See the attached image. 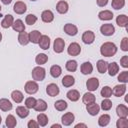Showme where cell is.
<instances>
[{
  "instance_id": "36",
  "label": "cell",
  "mask_w": 128,
  "mask_h": 128,
  "mask_svg": "<svg viewBox=\"0 0 128 128\" xmlns=\"http://www.w3.org/2000/svg\"><path fill=\"white\" fill-rule=\"evenodd\" d=\"M77 67H78V64H77V61L76 60H68L65 64V68L67 71L69 72H75L77 70Z\"/></svg>"
},
{
  "instance_id": "32",
  "label": "cell",
  "mask_w": 128,
  "mask_h": 128,
  "mask_svg": "<svg viewBox=\"0 0 128 128\" xmlns=\"http://www.w3.org/2000/svg\"><path fill=\"white\" fill-rule=\"evenodd\" d=\"M96 66H97V70H98V72H99V73H101V74H103V73L107 72L108 62H107V61H105V60H103V59H100V60H98V61H97Z\"/></svg>"
},
{
  "instance_id": "21",
  "label": "cell",
  "mask_w": 128,
  "mask_h": 128,
  "mask_svg": "<svg viewBox=\"0 0 128 128\" xmlns=\"http://www.w3.org/2000/svg\"><path fill=\"white\" fill-rule=\"evenodd\" d=\"M47 103H46V101L45 100H43V99H38L37 101H36V104H35V106H34V110L35 111H37V112H44V111H46L47 110Z\"/></svg>"
},
{
  "instance_id": "16",
  "label": "cell",
  "mask_w": 128,
  "mask_h": 128,
  "mask_svg": "<svg viewBox=\"0 0 128 128\" xmlns=\"http://www.w3.org/2000/svg\"><path fill=\"white\" fill-rule=\"evenodd\" d=\"M38 45L43 50H48L50 47V38L47 35H41L40 40L38 42Z\"/></svg>"
},
{
  "instance_id": "57",
  "label": "cell",
  "mask_w": 128,
  "mask_h": 128,
  "mask_svg": "<svg viewBox=\"0 0 128 128\" xmlns=\"http://www.w3.org/2000/svg\"><path fill=\"white\" fill-rule=\"evenodd\" d=\"M1 122H2V118H1V116H0V124H1Z\"/></svg>"
},
{
  "instance_id": "11",
  "label": "cell",
  "mask_w": 128,
  "mask_h": 128,
  "mask_svg": "<svg viewBox=\"0 0 128 128\" xmlns=\"http://www.w3.org/2000/svg\"><path fill=\"white\" fill-rule=\"evenodd\" d=\"M63 30H64V32H65L67 35H69V36H75V35H77V33H78V28H77V26L74 25V24H72V23H67V24H65L64 27H63Z\"/></svg>"
},
{
  "instance_id": "56",
  "label": "cell",
  "mask_w": 128,
  "mask_h": 128,
  "mask_svg": "<svg viewBox=\"0 0 128 128\" xmlns=\"http://www.w3.org/2000/svg\"><path fill=\"white\" fill-rule=\"evenodd\" d=\"M1 40H2V33L0 32V42H1Z\"/></svg>"
},
{
  "instance_id": "19",
  "label": "cell",
  "mask_w": 128,
  "mask_h": 128,
  "mask_svg": "<svg viewBox=\"0 0 128 128\" xmlns=\"http://www.w3.org/2000/svg\"><path fill=\"white\" fill-rule=\"evenodd\" d=\"M113 13L110 10H103L98 13V18L102 21H109L113 19Z\"/></svg>"
},
{
  "instance_id": "49",
  "label": "cell",
  "mask_w": 128,
  "mask_h": 128,
  "mask_svg": "<svg viewBox=\"0 0 128 128\" xmlns=\"http://www.w3.org/2000/svg\"><path fill=\"white\" fill-rule=\"evenodd\" d=\"M120 48L122 51L124 52H127L128 51V38L127 37H124L121 41V44H120Z\"/></svg>"
},
{
  "instance_id": "28",
  "label": "cell",
  "mask_w": 128,
  "mask_h": 128,
  "mask_svg": "<svg viewBox=\"0 0 128 128\" xmlns=\"http://www.w3.org/2000/svg\"><path fill=\"white\" fill-rule=\"evenodd\" d=\"M41 33L40 31L38 30H33L29 33V40L30 42H32L33 44H38L39 40H40V37H41Z\"/></svg>"
},
{
  "instance_id": "25",
  "label": "cell",
  "mask_w": 128,
  "mask_h": 128,
  "mask_svg": "<svg viewBox=\"0 0 128 128\" xmlns=\"http://www.w3.org/2000/svg\"><path fill=\"white\" fill-rule=\"evenodd\" d=\"M116 24H117L119 27L126 28L127 25H128V17H127L125 14L118 15L117 18H116Z\"/></svg>"
},
{
  "instance_id": "10",
  "label": "cell",
  "mask_w": 128,
  "mask_h": 128,
  "mask_svg": "<svg viewBox=\"0 0 128 128\" xmlns=\"http://www.w3.org/2000/svg\"><path fill=\"white\" fill-rule=\"evenodd\" d=\"M126 84L125 83H122V84H119V85H115L114 88L112 89V94L116 97H121L123 96L125 93H126Z\"/></svg>"
},
{
  "instance_id": "48",
  "label": "cell",
  "mask_w": 128,
  "mask_h": 128,
  "mask_svg": "<svg viewBox=\"0 0 128 128\" xmlns=\"http://www.w3.org/2000/svg\"><path fill=\"white\" fill-rule=\"evenodd\" d=\"M36 99L34 97H28L25 99V106L28 108V109H32L34 108L35 104H36Z\"/></svg>"
},
{
  "instance_id": "26",
  "label": "cell",
  "mask_w": 128,
  "mask_h": 128,
  "mask_svg": "<svg viewBox=\"0 0 128 128\" xmlns=\"http://www.w3.org/2000/svg\"><path fill=\"white\" fill-rule=\"evenodd\" d=\"M116 114L118 117H128V108L124 104H119L116 107Z\"/></svg>"
},
{
  "instance_id": "23",
  "label": "cell",
  "mask_w": 128,
  "mask_h": 128,
  "mask_svg": "<svg viewBox=\"0 0 128 128\" xmlns=\"http://www.w3.org/2000/svg\"><path fill=\"white\" fill-rule=\"evenodd\" d=\"M12 107H13V105L8 99H6V98L0 99V110L7 112V111H10L12 109Z\"/></svg>"
},
{
  "instance_id": "22",
  "label": "cell",
  "mask_w": 128,
  "mask_h": 128,
  "mask_svg": "<svg viewBox=\"0 0 128 128\" xmlns=\"http://www.w3.org/2000/svg\"><path fill=\"white\" fill-rule=\"evenodd\" d=\"M66 97H67L70 101L76 102V101H78L79 98H80V93H79V91L76 90V89H71V90H69V91L66 93Z\"/></svg>"
},
{
  "instance_id": "39",
  "label": "cell",
  "mask_w": 128,
  "mask_h": 128,
  "mask_svg": "<svg viewBox=\"0 0 128 128\" xmlns=\"http://www.w3.org/2000/svg\"><path fill=\"white\" fill-rule=\"evenodd\" d=\"M54 107L57 111H64L65 109H67L68 107V104L65 100H62V99H59L57 100L55 103H54Z\"/></svg>"
},
{
  "instance_id": "7",
  "label": "cell",
  "mask_w": 128,
  "mask_h": 128,
  "mask_svg": "<svg viewBox=\"0 0 128 128\" xmlns=\"http://www.w3.org/2000/svg\"><path fill=\"white\" fill-rule=\"evenodd\" d=\"M99 80L98 78L96 77H92V78H89L87 81H86V87L88 89V91L90 92H93V91H96L99 87Z\"/></svg>"
},
{
  "instance_id": "55",
  "label": "cell",
  "mask_w": 128,
  "mask_h": 128,
  "mask_svg": "<svg viewBox=\"0 0 128 128\" xmlns=\"http://www.w3.org/2000/svg\"><path fill=\"white\" fill-rule=\"evenodd\" d=\"M55 127H57V128H61L62 125H60V124H53V125H51V128H55Z\"/></svg>"
},
{
  "instance_id": "30",
  "label": "cell",
  "mask_w": 128,
  "mask_h": 128,
  "mask_svg": "<svg viewBox=\"0 0 128 128\" xmlns=\"http://www.w3.org/2000/svg\"><path fill=\"white\" fill-rule=\"evenodd\" d=\"M96 101V97H95V95L93 94V93H91L90 91L89 92H86L83 96H82V102L84 103V104H90V103H93V102H95Z\"/></svg>"
},
{
  "instance_id": "42",
  "label": "cell",
  "mask_w": 128,
  "mask_h": 128,
  "mask_svg": "<svg viewBox=\"0 0 128 128\" xmlns=\"http://www.w3.org/2000/svg\"><path fill=\"white\" fill-rule=\"evenodd\" d=\"M112 101L109 99V98H104V100L101 102V106L100 108L104 111H109L111 108H112Z\"/></svg>"
},
{
  "instance_id": "40",
  "label": "cell",
  "mask_w": 128,
  "mask_h": 128,
  "mask_svg": "<svg viewBox=\"0 0 128 128\" xmlns=\"http://www.w3.org/2000/svg\"><path fill=\"white\" fill-rule=\"evenodd\" d=\"M5 124L8 128H14L16 125H17V120L16 118L12 115V114H9L7 117H6V120H5Z\"/></svg>"
},
{
  "instance_id": "31",
  "label": "cell",
  "mask_w": 128,
  "mask_h": 128,
  "mask_svg": "<svg viewBox=\"0 0 128 128\" xmlns=\"http://www.w3.org/2000/svg\"><path fill=\"white\" fill-rule=\"evenodd\" d=\"M18 42H19L21 45H23V46L27 45V44L30 42V40H29V33L25 32V31L20 32L19 35H18Z\"/></svg>"
},
{
  "instance_id": "12",
  "label": "cell",
  "mask_w": 128,
  "mask_h": 128,
  "mask_svg": "<svg viewBox=\"0 0 128 128\" xmlns=\"http://www.w3.org/2000/svg\"><path fill=\"white\" fill-rule=\"evenodd\" d=\"M75 120V116L72 112H67L61 117V122L64 126H69L71 125Z\"/></svg>"
},
{
  "instance_id": "6",
  "label": "cell",
  "mask_w": 128,
  "mask_h": 128,
  "mask_svg": "<svg viewBox=\"0 0 128 128\" xmlns=\"http://www.w3.org/2000/svg\"><path fill=\"white\" fill-rule=\"evenodd\" d=\"M64 48H65V41L58 37L54 40V43H53V50L55 53L59 54V53H62L64 51Z\"/></svg>"
},
{
  "instance_id": "2",
  "label": "cell",
  "mask_w": 128,
  "mask_h": 128,
  "mask_svg": "<svg viewBox=\"0 0 128 128\" xmlns=\"http://www.w3.org/2000/svg\"><path fill=\"white\" fill-rule=\"evenodd\" d=\"M31 75H32V78L34 81H43L46 76V70H45V68L38 65L32 69Z\"/></svg>"
},
{
  "instance_id": "20",
  "label": "cell",
  "mask_w": 128,
  "mask_h": 128,
  "mask_svg": "<svg viewBox=\"0 0 128 128\" xmlns=\"http://www.w3.org/2000/svg\"><path fill=\"white\" fill-rule=\"evenodd\" d=\"M13 22H14V18H13V16L10 15V14H7V15L4 16L3 20L1 21V26H2V28L7 29V28H9V27L12 26Z\"/></svg>"
},
{
  "instance_id": "17",
  "label": "cell",
  "mask_w": 128,
  "mask_h": 128,
  "mask_svg": "<svg viewBox=\"0 0 128 128\" xmlns=\"http://www.w3.org/2000/svg\"><path fill=\"white\" fill-rule=\"evenodd\" d=\"M41 19L45 23H51L54 20V14L51 10H44L41 13Z\"/></svg>"
},
{
  "instance_id": "59",
  "label": "cell",
  "mask_w": 128,
  "mask_h": 128,
  "mask_svg": "<svg viewBox=\"0 0 128 128\" xmlns=\"http://www.w3.org/2000/svg\"><path fill=\"white\" fill-rule=\"evenodd\" d=\"M0 11H1V6H0Z\"/></svg>"
},
{
  "instance_id": "33",
  "label": "cell",
  "mask_w": 128,
  "mask_h": 128,
  "mask_svg": "<svg viewBox=\"0 0 128 128\" xmlns=\"http://www.w3.org/2000/svg\"><path fill=\"white\" fill-rule=\"evenodd\" d=\"M11 98L12 100L15 102V103H21L24 99V96H23V93L19 90H14L12 91L11 93Z\"/></svg>"
},
{
  "instance_id": "50",
  "label": "cell",
  "mask_w": 128,
  "mask_h": 128,
  "mask_svg": "<svg viewBox=\"0 0 128 128\" xmlns=\"http://www.w3.org/2000/svg\"><path fill=\"white\" fill-rule=\"evenodd\" d=\"M120 64L123 68H128V56L127 55H124L120 59Z\"/></svg>"
},
{
  "instance_id": "41",
  "label": "cell",
  "mask_w": 128,
  "mask_h": 128,
  "mask_svg": "<svg viewBox=\"0 0 128 128\" xmlns=\"http://www.w3.org/2000/svg\"><path fill=\"white\" fill-rule=\"evenodd\" d=\"M47 61H48V56H47L46 54H44V53H39V54H37V56L35 57V62H36V64H38L39 66L45 64Z\"/></svg>"
},
{
  "instance_id": "37",
  "label": "cell",
  "mask_w": 128,
  "mask_h": 128,
  "mask_svg": "<svg viewBox=\"0 0 128 128\" xmlns=\"http://www.w3.org/2000/svg\"><path fill=\"white\" fill-rule=\"evenodd\" d=\"M48 121H49V119H48V117L45 113H40V114L37 115V122H38L39 126L45 127L48 124Z\"/></svg>"
},
{
  "instance_id": "1",
  "label": "cell",
  "mask_w": 128,
  "mask_h": 128,
  "mask_svg": "<svg viewBox=\"0 0 128 128\" xmlns=\"http://www.w3.org/2000/svg\"><path fill=\"white\" fill-rule=\"evenodd\" d=\"M100 53L104 57H112L117 53V46L113 42H105L100 47Z\"/></svg>"
},
{
  "instance_id": "38",
  "label": "cell",
  "mask_w": 128,
  "mask_h": 128,
  "mask_svg": "<svg viewBox=\"0 0 128 128\" xmlns=\"http://www.w3.org/2000/svg\"><path fill=\"white\" fill-rule=\"evenodd\" d=\"M62 73V68L59 65H53L50 68V75L53 78H58Z\"/></svg>"
},
{
  "instance_id": "8",
  "label": "cell",
  "mask_w": 128,
  "mask_h": 128,
  "mask_svg": "<svg viewBox=\"0 0 128 128\" xmlns=\"http://www.w3.org/2000/svg\"><path fill=\"white\" fill-rule=\"evenodd\" d=\"M46 93L50 97H55V96H57L60 93V89H59L57 84L50 83V84H48L46 86Z\"/></svg>"
},
{
  "instance_id": "34",
  "label": "cell",
  "mask_w": 128,
  "mask_h": 128,
  "mask_svg": "<svg viewBox=\"0 0 128 128\" xmlns=\"http://www.w3.org/2000/svg\"><path fill=\"white\" fill-rule=\"evenodd\" d=\"M16 114L20 118H26L29 115V109L26 106H18L16 108Z\"/></svg>"
},
{
  "instance_id": "3",
  "label": "cell",
  "mask_w": 128,
  "mask_h": 128,
  "mask_svg": "<svg viewBox=\"0 0 128 128\" xmlns=\"http://www.w3.org/2000/svg\"><path fill=\"white\" fill-rule=\"evenodd\" d=\"M38 89H39V86L37 84L36 81L32 80V81H27L25 83V86H24V90L27 94L29 95H33L35 93L38 92Z\"/></svg>"
},
{
  "instance_id": "52",
  "label": "cell",
  "mask_w": 128,
  "mask_h": 128,
  "mask_svg": "<svg viewBox=\"0 0 128 128\" xmlns=\"http://www.w3.org/2000/svg\"><path fill=\"white\" fill-rule=\"evenodd\" d=\"M96 3L99 7H105L108 4V0H96Z\"/></svg>"
},
{
  "instance_id": "47",
  "label": "cell",
  "mask_w": 128,
  "mask_h": 128,
  "mask_svg": "<svg viewBox=\"0 0 128 128\" xmlns=\"http://www.w3.org/2000/svg\"><path fill=\"white\" fill-rule=\"evenodd\" d=\"M118 81L120 83H127L128 82V71L124 70L122 72H120V74L118 75Z\"/></svg>"
},
{
  "instance_id": "45",
  "label": "cell",
  "mask_w": 128,
  "mask_h": 128,
  "mask_svg": "<svg viewBox=\"0 0 128 128\" xmlns=\"http://www.w3.org/2000/svg\"><path fill=\"white\" fill-rule=\"evenodd\" d=\"M100 94L103 98H110L111 95H112V89L109 87V86H104L101 91H100Z\"/></svg>"
},
{
  "instance_id": "13",
  "label": "cell",
  "mask_w": 128,
  "mask_h": 128,
  "mask_svg": "<svg viewBox=\"0 0 128 128\" xmlns=\"http://www.w3.org/2000/svg\"><path fill=\"white\" fill-rule=\"evenodd\" d=\"M68 9H69V5L66 1L64 0H60L57 2L56 4V10L59 14H66L68 12Z\"/></svg>"
},
{
  "instance_id": "44",
  "label": "cell",
  "mask_w": 128,
  "mask_h": 128,
  "mask_svg": "<svg viewBox=\"0 0 128 128\" xmlns=\"http://www.w3.org/2000/svg\"><path fill=\"white\" fill-rule=\"evenodd\" d=\"M117 128H126L128 127V119L127 117H119V119L116 122Z\"/></svg>"
},
{
  "instance_id": "15",
  "label": "cell",
  "mask_w": 128,
  "mask_h": 128,
  "mask_svg": "<svg viewBox=\"0 0 128 128\" xmlns=\"http://www.w3.org/2000/svg\"><path fill=\"white\" fill-rule=\"evenodd\" d=\"M86 110L91 116H96L100 111V106L96 102H93L86 105Z\"/></svg>"
},
{
  "instance_id": "5",
  "label": "cell",
  "mask_w": 128,
  "mask_h": 128,
  "mask_svg": "<svg viewBox=\"0 0 128 128\" xmlns=\"http://www.w3.org/2000/svg\"><path fill=\"white\" fill-rule=\"evenodd\" d=\"M67 53L70 56H78L81 53V46L77 42H72L67 48Z\"/></svg>"
},
{
  "instance_id": "14",
  "label": "cell",
  "mask_w": 128,
  "mask_h": 128,
  "mask_svg": "<svg viewBox=\"0 0 128 128\" xmlns=\"http://www.w3.org/2000/svg\"><path fill=\"white\" fill-rule=\"evenodd\" d=\"M13 10H14V12H15L16 14L21 15V14H24V13L26 12L27 6H26V4H25L24 2H22V1H17V2L14 4V6H13Z\"/></svg>"
},
{
  "instance_id": "4",
  "label": "cell",
  "mask_w": 128,
  "mask_h": 128,
  "mask_svg": "<svg viewBox=\"0 0 128 128\" xmlns=\"http://www.w3.org/2000/svg\"><path fill=\"white\" fill-rule=\"evenodd\" d=\"M100 32L104 36H112L115 33V27L113 24H110V23L102 24L100 27Z\"/></svg>"
},
{
  "instance_id": "35",
  "label": "cell",
  "mask_w": 128,
  "mask_h": 128,
  "mask_svg": "<svg viewBox=\"0 0 128 128\" xmlns=\"http://www.w3.org/2000/svg\"><path fill=\"white\" fill-rule=\"evenodd\" d=\"M110 120H111V117L109 114H103L98 119V125L101 127H105L110 123Z\"/></svg>"
},
{
  "instance_id": "29",
  "label": "cell",
  "mask_w": 128,
  "mask_h": 128,
  "mask_svg": "<svg viewBox=\"0 0 128 128\" xmlns=\"http://www.w3.org/2000/svg\"><path fill=\"white\" fill-rule=\"evenodd\" d=\"M75 84V78L72 75H65L62 78V85L64 87H71Z\"/></svg>"
},
{
  "instance_id": "51",
  "label": "cell",
  "mask_w": 128,
  "mask_h": 128,
  "mask_svg": "<svg viewBox=\"0 0 128 128\" xmlns=\"http://www.w3.org/2000/svg\"><path fill=\"white\" fill-rule=\"evenodd\" d=\"M27 127L28 128H37V127H39V124H38V122H36L35 120H29L28 121V123H27Z\"/></svg>"
},
{
  "instance_id": "46",
  "label": "cell",
  "mask_w": 128,
  "mask_h": 128,
  "mask_svg": "<svg viewBox=\"0 0 128 128\" xmlns=\"http://www.w3.org/2000/svg\"><path fill=\"white\" fill-rule=\"evenodd\" d=\"M25 22L28 25H34L37 22V16L34 14H28L25 18Z\"/></svg>"
},
{
  "instance_id": "9",
  "label": "cell",
  "mask_w": 128,
  "mask_h": 128,
  "mask_svg": "<svg viewBox=\"0 0 128 128\" xmlns=\"http://www.w3.org/2000/svg\"><path fill=\"white\" fill-rule=\"evenodd\" d=\"M95 40V34L91 30H87L82 34V41L84 44H92Z\"/></svg>"
},
{
  "instance_id": "53",
  "label": "cell",
  "mask_w": 128,
  "mask_h": 128,
  "mask_svg": "<svg viewBox=\"0 0 128 128\" xmlns=\"http://www.w3.org/2000/svg\"><path fill=\"white\" fill-rule=\"evenodd\" d=\"M78 127H84V128H86L87 125L86 124H83V123H78V124L75 125V128H78Z\"/></svg>"
},
{
  "instance_id": "54",
  "label": "cell",
  "mask_w": 128,
  "mask_h": 128,
  "mask_svg": "<svg viewBox=\"0 0 128 128\" xmlns=\"http://www.w3.org/2000/svg\"><path fill=\"white\" fill-rule=\"evenodd\" d=\"M1 2H2L4 5H8V4H10V3L12 2V0H1Z\"/></svg>"
},
{
  "instance_id": "58",
  "label": "cell",
  "mask_w": 128,
  "mask_h": 128,
  "mask_svg": "<svg viewBox=\"0 0 128 128\" xmlns=\"http://www.w3.org/2000/svg\"><path fill=\"white\" fill-rule=\"evenodd\" d=\"M30 1H36V0H30Z\"/></svg>"
},
{
  "instance_id": "18",
  "label": "cell",
  "mask_w": 128,
  "mask_h": 128,
  "mask_svg": "<svg viewBox=\"0 0 128 128\" xmlns=\"http://www.w3.org/2000/svg\"><path fill=\"white\" fill-rule=\"evenodd\" d=\"M80 70H81V73H82L83 75L91 74V73L93 72V65L91 64V62L86 61V62H84V63L81 64Z\"/></svg>"
},
{
  "instance_id": "24",
  "label": "cell",
  "mask_w": 128,
  "mask_h": 128,
  "mask_svg": "<svg viewBox=\"0 0 128 128\" xmlns=\"http://www.w3.org/2000/svg\"><path fill=\"white\" fill-rule=\"evenodd\" d=\"M12 28H13V30L14 31H16V32H23V31H25V24L23 23V21L21 20V19H17V20H14V22H13V24H12V26H11Z\"/></svg>"
},
{
  "instance_id": "43",
  "label": "cell",
  "mask_w": 128,
  "mask_h": 128,
  "mask_svg": "<svg viewBox=\"0 0 128 128\" xmlns=\"http://www.w3.org/2000/svg\"><path fill=\"white\" fill-rule=\"evenodd\" d=\"M111 6L115 10H120L125 6V0H112Z\"/></svg>"
},
{
  "instance_id": "27",
  "label": "cell",
  "mask_w": 128,
  "mask_h": 128,
  "mask_svg": "<svg viewBox=\"0 0 128 128\" xmlns=\"http://www.w3.org/2000/svg\"><path fill=\"white\" fill-rule=\"evenodd\" d=\"M107 71H108V74H109L110 76H115V75L119 72V65H118L116 62L108 63Z\"/></svg>"
}]
</instances>
